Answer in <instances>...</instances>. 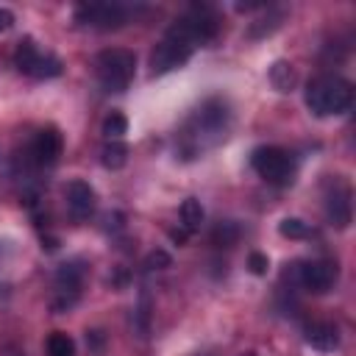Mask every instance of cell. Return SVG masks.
Here are the masks:
<instances>
[{"mask_svg": "<svg viewBox=\"0 0 356 356\" xmlns=\"http://www.w3.org/2000/svg\"><path fill=\"white\" fill-rule=\"evenodd\" d=\"M95 72L103 92H125L136 75V56L125 47L100 50L95 58Z\"/></svg>", "mask_w": 356, "mask_h": 356, "instance_id": "obj_3", "label": "cell"}, {"mask_svg": "<svg viewBox=\"0 0 356 356\" xmlns=\"http://www.w3.org/2000/svg\"><path fill=\"white\" fill-rule=\"evenodd\" d=\"M81 284H83V267L78 261L61 264L56 270V300H53V309L56 312H67L78 300Z\"/></svg>", "mask_w": 356, "mask_h": 356, "instance_id": "obj_10", "label": "cell"}, {"mask_svg": "<svg viewBox=\"0 0 356 356\" xmlns=\"http://www.w3.org/2000/svg\"><path fill=\"white\" fill-rule=\"evenodd\" d=\"M278 231H281V236H286V239H303V236H309V225H306L300 217H284V220L278 222Z\"/></svg>", "mask_w": 356, "mask_h": 356, "instance_id": "obj_21", "label": "cell"}, {"mask_svg": "<svg viewBox=\"0 0 356 356\" xmlns=\"http://www.w3.org/2000/svg\"><path fill=\"white\" fill-rule=\"evenodd\" d=\"M211 242L217 248H234L239 242V225L225 220V222H217V228L211 231Z\"/></svg>", "mask_w": 356, "mask_h": 356, "instance_id": "obj_19", "label": "cell"}, {"mask_svg": "<svg viewBox=\"0 0 356 356\" xmlns=\"http://www.w3.org/2000/svg\"><path fill=\"white\" fill-rule=\"evenodd\" d=\"M195 47L197 44L189 39V33L178 22H172L167 28V33L159 39V44L153 47V53H150V70H153V75H161V72H170V70L181 67V64H186L189 56L195 53Z\"/></svg>", "mask_w": 356, "mask_h": 356, "instance_id": "obj_4", "label": "cell"}, {"mask_svg": "<svg viewBox=\"0 0 356 356\" xmlns=\"http://www.w3.org/2000/svg\"><path fill=\"white\" fill-rule=\"evenodd\" d=\"M125 134H128V120H125V114H120V111L106 114V120H103V136H106L108 142H120Z\"/></svg>", "mask_w": 356, "mask_h": 356, "instance_id": "obj_18", "label": "cell"}, {"mask_svg": "<svg viewBox=\"0 0 356 356\" xmlns=\"http://www.w3.org/2000/svg\"><path fill=\"white\" fill-rule=\"evenodd\" d=\"M250 164L259 178H264L267 184H275V186H286L295 178V159L284 147H275V145L256 147L250 153Z\"/></svg>", "mask_w": 356, "mask_h": 356, "instance_id": "obj_5", "label": "cell"}, {"mask_svg": "<svg viewBox=\"0 0 356 356\" xmlns=\"http://www.w3.org/2000/svg\"><path fill=\"white\" fill-rule=\"evenodd\" d=\"M170 264V256L164 253V250H153L150 256H147V267L150 270H161V267H167Z\"/></svg>", "mask_w": 356, "mask_h": 356, "instance_id": "obj_23", "label": "cell"}, {"mask_svg": "<svg viewBox=\"0 0 356 356\" xmlns=\"http://www.w3.org/2000/svg\"><path fill=\"white\" fill-rule=\"evenodd\" d=\"M270 81H273V86H275L278 92H292V86L298 83V72H295L292 64L275 61L273 70H270Z\"/></svg>", "mask_w": 356, "mask_h": 356, "instance_id": "obj_16", "label": "cell"}, {"mask_svg": "<svg viewBox=\"0 0 356 356\" xmlns=\"http://www.w3.org/2000/svg\"><path fill=\"white\" fill-rule=\"evenodd\" d=\"M178 214H181V225H184L186 234H195L200 228V222H203V206H200L197 197H186L181 203V211Z\"/></svg>", "mask_w": 356, "mask_h": 356, "instance_id": "obj_15", "label": "cell"}, {"mask_svg": "<svg viewBox=\"0 0 356 356\" xmlns=\"http://www.w3.org/2000/svg\"><path fill=\"white\" fill-rule=\"evenodd\" d=\"M14 25V14L8 8H0V33H6Z\"/></svg>", "mask_w": 356, "mask_h": 356, "instance_id": "obj_24", "label": "cell"}, {"mask_svg": "<svg viewBox=\"0 0 356 356\" xmlns=\"http://www.w3.org/2000/svg\"><path fill=\"white\" fill-rule=\"evenodd\" d=\"M350 103H353V86L339 75H317L306 83V106L314 117L345 114Z\"/></svg>", "mask_w": 356, "mask_h": 356, "instance_id": "obj_2", "label": "cell"}, {"mask_svg": "<svg viewBox=\"0 0 356 356\" xmlns=\"http://www.w3.org/2000/svg\"><path fill=\"white\" fill-rule=\"evenodd\" d=\"M303 339H306V345H312L314 350H323V353L339 348V331H337V325L334 323H323V320L309 323L303 328Z\"/></svg>", "mask_w": 356, "mask_h": 356, "instance_id": "obj_14", "label": "cell"}, {"mask_svg": "<svg viewBox=\"0 0 356 356\" xmlns=\"http://www.w3.org/2000/svg\"><path fill=\"white\" fill-rule=\"evenodd\" d=\"M61 147H64L61 134L56 128H42L31 142V159L39 167H53L61 156Z\"/></svg>", "mask_w": 356, "mask_h": 356, "instance_id": "obj_13", "label": "cell"}, {"mask_svg": "<svg viewBox=\"0 0 356 356\" xmlns=\"http://www.w3.org/2000/svg\"><path fill=\"white\" fill-rule=\"evenodd\" d=\"M64 200H67V211L75 220H89L95 214V206H97L95 189L81 178H75V181H70L64 186Z\"/></svg>", "mask_w": 356, "mask_h": 356, "instance_id": "obj_11", "label": "cell"}, {"mask_svg": "<svg viewBox=\"0 0 356 356\" xmlns=\"http://www.w3.org/2000/svg\"><path fill=\"white\" fill-rule=\"evenodd\" d=\"M131 17V8L122 3H86L75 8V19L86 28H100V31H111V28H122Z\"/></svg>", "mask_w": 356, "mask_h": 356, "instance_id": "obj_7", "label": "cell"}, {"mask_svg": "<svg viewBox=\"0 0 356 356\" xmlns=\"http://www.w3.org/2000/svg\"><path fill=\"white\" fill-rule=\"evenodd\" d=\"M175 22L189 33V39H192L195 44L211 42V39L217 36V31H220V17H217V11H214L211 6H192V8H186Z\"/></svg>", "mask_w": 356, "mask_h": 356, "instance_id": "obj_8", "label": "cell"}, {"mask_svg": "<svg viewBox=\"0 0 356 356\" xmlns=\"http://www.w3.org/2000/svg\"><path fill=\"white\" fill-rule=\"evenodd\" d=\"M44 348H47V356H75V342L64 331H53L47 337V345Z\"/></svg>", "mask_w": 356, "mask_h": 356, "instance_id": "obj_20", "label": "cell"}, {"mask_svg": "<svg viewBox=\"0 0 356 356\" xmlns=\"http://www.w3.org/2000/svg\"><path fill=\"white\" fill-rule=\"evenodd\" d=\"M100 161H103V167H108V170H120V167H125V161H128V147H125L122 142H108V145L100 150Z\"/></svg>", "mask_w": 356, "mask_h": 356, "instance_id": "obj_17", "label": "cell"}, {"mask_svg": "<svg viewBox=\"0 0 356 356\" xmlns=\"http://www.w3.org/2000/svg\"><path fill=\"white\" fill-rule=\"evenodd\" d=\"M242 356H256V353H242Z\"/></svg>", "mask_w": 356, "mask_h": 356, "instance_id": "obj_25", "label": "cell"}, {"mask_svg": "<svg viewBox=\"0 0 356 356\" xmlns=\"http://www.w3.org/2000/svg\"><path fill=\"white\" fill-rule=\"evenodd\" d=\"M228 128H231L228 103L220 97H211V100L200 103V108H195V114L186 120V125L181 131V150L186 153V159H192L200 150L222 142Z\"/></svg>", "mask_w": 356, "mask_h": 356, "instance_id": "obj_1", "label": "cell"}, {"mask_svg": "<svg viewBox=\"0 0 356 356\" xmlns=\"http://www.w3.org/2000/svg\"><path fill=\"white\" fill-rule=\"evenodd\" d=\"M14 67L31 78H56L61 75V61L53 53H42L33 39H22L14 50Z\"/></svg>", "mask_w": 356, "mask_h": 356, "instance_id": "obj_6", "label": "cell"}, {"mask_svg": "<svg viewBox=\"0 0 356 356\" xmlns=\"http://www.w3.org/2000/svg\"><path fill=\"white\" fill-rule=\"evenodd\" d=\"M325 217L337 228H345L350 222V186L345 181L334 178L331 189L325 192Z\"/></svg>", "mask_w": 356, "mask_h": 356, "instance_id": "obj_12", "label": "cell"}, {"mask_svg": "<svg viewBox=\"0 0 356 356\" xmlns=\"http://www.w3.org/2000/svg\"><path fill=\"white\" fill-rule=\"evenodd\" d=\"M248 267H250L253 275H264V273L270 270V261H267L264 253H250V256H248Z\"/></svg>", "mask_w": 356, "mask_h": 356, "instance_id": "obj_22", "label": "cell"}, {"mask_svg": "<svg viewBox=\"0 0 356 356\" xmlns=\"http://www.w3.org/2000/svg\"><path fill=\"white\" fill-rule=\"evenodd\" d=\"M337 278H339V267H337V261H328V259H312V261L298 264V284H300L306 292L323 295V292L334 289Z\"/></svg>", "mask_w": 356, "mask_h": 356, "instance_id": "obj_9", "label": "cell"}]
</instances>
